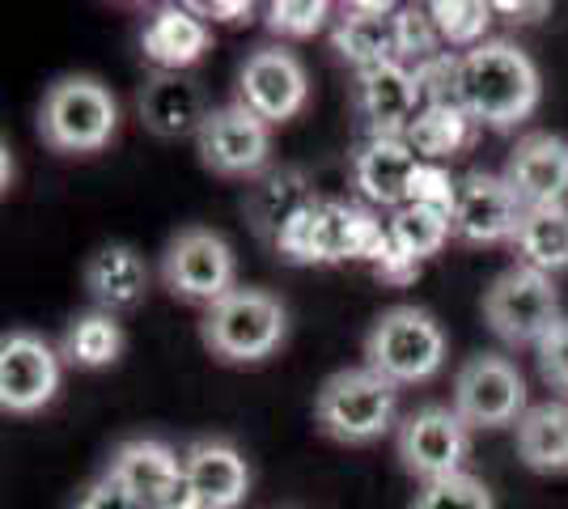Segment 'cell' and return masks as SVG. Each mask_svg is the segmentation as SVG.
I'll use <instances>...</instances> for the list:
<instances>
[{
  "instance_id": "cell-30",
  "label": "cell",
  "mask_w": 568,
  "mask_h": 509,
  "mask_svg": "<svg viewBox=\"0 0 568 509\" xmlns=\"http://www.w3.org/2000/svg\"><path fill=\"white\" fill-rule=\"evenodd\" d=\"M428 13H433V22H437L442 43H446V48H458V55H463V51L488 43L484 34H488L497 9H493V4H479V0H433Z\"/></svg>"
},
{
  "instance_id": "cell-15",
  "label": "cell",
  "mask_w": 568,
  "mask_h": 509,
  "mask_svg": "<svg viewBox=\"0 0 568 509\" xmlns=\"http://www.w3.org/2000/svg\"><path fill=\"white\" fill-rule=\"evenodd\" d=\"M505 183L514 187L521 208H544V204H565L568 195V141L556 132H526L509 162H505Z\"/></svg>"
},
{
  "instance_id": "cell-24",
  "label": "cell",
  "mask_w": 568,
  "mask_h": 509,
  "mask_svg": "<svg viewBox=\"0 0 568 509\" xmlns=\"http://www.w3.org/2000/svg\"><path fill=\"white\" fill-rule=\"evenodd\" d=\"M318 195L310 192L306 174L302 170H267L260 183L251 187L246 195V221H251V230L260 234L263 243H281V234L293 225V217L310 208Z\"/></svg>"
},
{
  "instance_id": "cell-2",
  "label": "cell",
  "mask_w": 568,
  "mask_h": 509,
  "mask_svg": "<svg viewBox=\"0 0 568 509\" xmlns=\"http://www.w3.org/2000/svg\"><path fill=\"white\" fill-rule=\"evenodd\" d=\"M281 259L288 264H344V259H374L390 251L386 225L348 200H314L281 234Z\"/></svg>"
},
{
  "instance_id": "cell-23",
  "label": "cell",
  "mask_w": 568,
  "mask_h": 509,
  "mask_svg": "<svg viewBox=\"0 0 568 509\" xmlns=\"http://www.w3.org/2000/svg\"><path fill=\"white\" fill-rule=\"evenodd\" d=\"M85 289L98 302V311H106V315L141 306L149 293V267H144L141 251L128 243L98 246L85 264Z\"/></svg>"
},
{
  "instance_id": "cell-16",
  "label": "cell",
  "mask_w": 568,
  "mask_h": 509,
  "mask_svg": "<svg viewBox=\"0 0 568 509\" xmlns=\"http://www.w3.org/2000/svg\"><path fill=\"white\" fill-rule=\"evenodd\" d=\"M420 170H425V162L416 157V149L403 136H369L353 157V183L369 204L403 208L416 195Z\"/></svg>"
},
{
  "instance_id": "cell-32",
  "label": "cell",
  "mask_w": 568,
  "mask_h": 509,
  "mask_svg": "<svg viewBox=\"0 0 568 509\" xmlns=\"http://www.w3.org/2000/svg\"><path fill=\"white\" fill-rule=\"evenodd\" d=\"M416 77V94H420V111L425 106H463V55H433L425 64L412 69ZM467 111V106H463Z\"/></svg>"
},
{
  "instance_id": "cell-9",
  "label": "cell",
  "mask_w": 568,
  "mask_h": 509,
  "mask_svg": "<svg viewBox=\"0 0 568 509\" xmlns=\"http://www.w3.org/2000/svg\"><path fill=\"white\" fill-rule=\"evenodd\" d=\"M454 413L467 429H505L526 416V378L509 357L479 353L454 374Z\"/></svg>"
},
{
  "instance_id": "cell-17",
  "label": "cell",
  "mask_w": 568,
  "mask_h": 509,
  "mask_svg": "<svg viewBox=\"0 0 568 509\" xmlns=\"http://www.w3.org/2000/svg\"><path fill=\"white\" fill-rule=\"evenodd\" d=\"M356 115L369 136H403L412 120L420 115V94H416L412 69L390 60V64L356 73Z\"/></svg>"
},
{
  "instance_id": "cell-33",
  "label": "cell",
  "mask_w": 568,
  "mask_h": 509,
  "mask_svg": "<svg viewBox=\"0 0 568 509\" xmlns=\"http://www.w3.org/2000/svg\"><path fill=\"white\" fill-rule=\"evenodd\" d=\"M412 509H497V501H493V492H488L484 480L458 471V476H446V480L420 485Z\"/></svg>"
},
{
  "instance_id": "cell-18",
  "label": "cell",
  "mask_w": 568,
  "mask_h": 509,
  "mask_svg": "<svg viewBox=\"0 0 568 509\" xmlns=\"http://www.w3.org/2000/svg\"><path fill=\"white\" fill-rule=\"evenodd\" d=\"M183 480L209 509H237L251 492V467L234 441L200 437L183 450Z\"/></svg>"
},
{
  "instance_id": "cell-4",
  "label": "cell",
  "mask_w": 568,
  "mask_h": 509,
  "mask_svg": "<svg viewBox=\"0 0 568 509\" xmlns=\"http://www.w3.org/2000/svg\"><path fill=\"white\" fill-rule=\"evenodd\" d=\"M399 390L374 374L369 365L339 369L314 395V420L318 429L339 446H369L395 425Z\"/></svg>"
},
{
  "instance_id": "cell-38",
  "label": "cell",
  "mask_w": 568,
  "mask_h": 509,
  "mask_svg": "<svg viewBox=\"0 0 568 509\" xmlns=\"http://www.w3.org/2000/svg\"><path fill=\"white\" fill-rule=\"evenodd\" d=\"M493 9H497V13H509L514 22H535V18L547 13V4H514V0H497Z\"/></svg>"
},
{
  "instance_id": "cell-7",
  "label": "cell",
  "mask_w": 568,
  "mask_h": 509,
  "mask_svg": "<svg viewBox=\"0 0 568 509\" xmlns=\"http://www.w3.org/2000/svg\"><path fill=\"white\" fill-rule=\"evenodd\" d=\"M484 318L505 344H544L565 318H560V293L551 285V276L539 267L514 264L505 267L497 281L484 293Z\"/></svg>"
},
{
  "instance_id": "cell-34",
  "label": "cell",
  "mask_w": 568,
  "mask_h": 509,
  "mask_svg": "<svg viewBox=\"0 0 568 509\" xmlns=\"http://www.w3.org/2000/svg\"><path fill=\"white\" fill-rule=\"evenodd\" d=\"M332 18V4L327 0H276L267 4V30L281 34V39H310L318 34Z\"/></svg>"
},
{
  "instance_id": "cell-1",
  "label": "cell",
  "mask_w": 568,
  "mask_h": 509,
  "mask_svg": "<svg viewBox=\"0 0 568 509\" xmlns=\"http://www.w3.org/2000/svg\"><path fill=\"white\" fill-rule=\"evenodd\" d=\"M539 69L518 43L488 39L463 51V106L479 128H518L539 106Z\"/></svg>"
},
{
  "instance_id": "cell-6",
  "label": "cell",
  "mask_w": 568,
  "mask_h": 509,
  "mask_svg": "<svg viewBox=\"0 0 568 509\" xmlns=\"http://www.w3.org/2000/svg\"><path fill=\"white\" fill-rule=\"evenodd\" d=\"M365 365L386 383H428L446 365V332L420 306H390L365 336Z\"/></svg>"
},
{
  "instance_id": "cell-26",
  "label": "cell",
  "mask_w": 568,
  "mask_h": 509,
  "mask_svg": "<svg viewBox=\"0 0 568 509\" xmlns=\"http://www.w3.org/2000/svg\"><path fill=\"white\" fill-rule=\"evenodd\" d=\"M386 234H390V255H399L403 264H425L428 255H437L446 238H454L450 230V208H437V204H403L386 221Z\"/></svg>"
},
{
  "instance_id": "cell-10",
  "label": "cell",
  "mask_w": 568,
  "mask_h": 509,
  "mask_svg": "<svg viewBox=\"0 0 568 509\" xmlns=\"http://www.w3.org/2000/svg\"><path fill=\"white\" fill-rule=\"evenodd\" d=\"M467 450H471L467 420L454 413V408H442V404L416 408L399 425V434H395V455H399L403 471L416 476L420 485L458 476Z\"/></svg>"
},
{
  "instance_id": "cell-3",
  "label": "cell",
  "mask_w": 568,
  "mask_h": 509,
  "mask_svg": "<svg viewBox=\"0 0 568 509\" xmlns=\"http://www.w3.org/2000/svg\"><path fill=\"white\" fill-rule=\"evenodd\" d=\"M119 128V102L98 77L72 73L48 85L39 106V136L55 153H98Z\"/></svg>"
},
{
  "instance_id": "cell-14",
  "label": "cell",
  "mask_w": 568,
  "mask_h": 509,
  "mask_svg": "<svg viewBox=\"0 0 568 509\" xmlns=\"http://www.w3.org/2000/svg\"><path fill=\"white\" fill-rule=\"evenodd\" d=\"M60 353L34 332H9L0 344V408L30 416L48 408L60 390Z\"/></svg>"
},
{
  "instance_id": "cell-37",
  "label": "cell",
  "mask_w": 568,
  "mask_h": 509,
  "mask_svg": "<svg viewBox=\"0 0 568 509\" xmlns=\"http://www.w3.org/2000/svg\"><path fill=\"white\" fill-rule=\"evenodd\" d=\"M195 18H213V22H242V18H251L255 13V4L251 0H200V4H187Z\"/></svg>"
},
{
  "instance_id": "cell-5",
  "label": "cell",
  "mask_w": 568,
  "mask_h": 509,
  "mask_svg": "<svg viewBox=\"0 0 568 509\" xmlns=\"http://www.w3.org/2000/svg\"><path fill=\"white\" fill-rule=\"evenodd\" d=\"M284 332H288L284 302L267 289H234L216 306H209L204 323H200L204 348L230 365H251L272 357L284 344Z\"/></svg>"
},
{
  "instance_id": "cell-28",
  "label": "cell",
  "mask_w": 568,
  "mask_h": 509,
  "mask_svg": "<svg viewBox=\"0 0 568 509\" xmlns=\"http://www.w3.org/2000/svg\"><path fill=\"white\" fill-rule=\"evenodd\" d=\"M475 128L479 123L463 111V106H425L412 128L403 132V141L416 149V157L428 162V166H442V162H450L458 157L463 149L471 145Z\"/></svg>"
},
{
  "instance_id": "cell-12",
  "label": "cell",
  "mask_w": 568,
  "mask_h": 509,
  "mask_svg": "<svg viewBox=\"0 0 568 509\" xmlns=\"http://www.w3.org/2000/svg\"><path fill=\"white\" fill-rule=\"evenodd\" d=\"M310 98V77L306 64L288 48H255L246 55L242 73H237V102L246 111H255L263 123H284L293 120Z\"/></svg>"
},
{
  "instance_id": "cell-35",
  "label": "cell",
  "mask_w": 568,
  "mask_h": 509,
  "mask_svg": "<svg viewBox=\"0 0 568 509\" xmlns=\"http://www.w3.org/2000/svg\"><path fill=\"white\" fill-rule=\"evenodd\" d=\"M535 353H539V374H544L547 387L568 390V318L535 348Z\"/></svg>"
},
{
  "instance_id": "cell-13",
  "label": "cell",
  "mask_w": 568,
  "mask_h": 509,
  "mask_svg": "<svg viewBox=\"0 0 568 509\" xmlns=\"http://www.w3.org/2000/svg\"><path fill=\"white\" fill-rule=\"evenodd\" d=\"M521 200L514 195V187L505 183V174H488V170H471L450 208V230L458 243L471 246H497L514 243L521 225Z\"/></svg>"
},
{
  "instance_id": "cell-22",
  "label": "cell",
  "mask_w": 568,
  "mask_h": 509,
  "mask_svg": "<svg viewBox=\"0 0 568 509\" xmlns=\"http://www.w3.org/2000/svg\"><path fill=\"white\" fill-rule=\"evenodd\" d=\"M395 13L399 9L395 4H382V0L344 4V18L335 22V34H332L339 60H348L356 73L399 60L395 55Z\"/></svg>"
},
{
  "instance_id": "cell-21",
  "label": "cell",
  "mask_w": 568,
  "mask_h": 509,
  "mask_svg": "<svg viewBox=\"0 0 568 509\" xmlns=\"http://www.w3.org/2000/svg\"><path fill=\"white\" fill-rule=\"evenodd\" d=\"M209 48H213V30H209L204 18H195L187 4L153 9L141 30V51L162 73H183Z\"/></svg>"
},
{
  "instance_id": "cell-29",
  "label": "cell",
  "mask_w": 568,
  "mask_h": 509,
  "mask_svg": "<svg viewBox=\"0 0 568 509\" xmlns=\"http://www.w3.org/2000/svg\"><path fill=\"white\" fill-rule=\"evenodd\" d=\"M119 353H123V327L106 311H90V315L72 318L64 344H60V357L77 369H106V365L119 362Z\"/></svg>"
},
{
  "instance_id": "cell-11",
  "label": "cell",
  "mask_w": 568,
  "mask_h": 509,
  "mask_svg": "<svg viewBox=\"0 0 568 509\" xmlns=\"http://www.w3.org/2000/svg\"><path fill=\"white\" fill-rule=\"evenodd\" d=\"M195 149H200V162L221 179H255L272 157V123H263L242 102H230L204 120Z\"/></svg>"
},
{
  "instance_id": "cell-20",
  "label": "cell",
  "mask_w": 568,
  "mask_h": 509,
  "mask_svg": "<svg viewBox=\"0 0 568 509\" xmlns=\"http://www.w3.org/2000/svg\"><path fill=\"white\" fill-rule=\"evenodd\" d=\"M136 111H141L144 128H149L153 136H162V141L200 136L204 120L213 115L209 102H204L200 81H191L187 73H153L141 85Z\"/></svg>"
},
{
  "instance_id": "cell-8",
  "label": "cell",
  "mask_w": 568,
  "mask_h": 509,
  "mask_svg": "<svg viewBox=\"0 0 568 509\" xmlns=\"http://www.w3.org/2000/svg\"><path fill=\"white\" fill-rule=\"evenodd\" d=\"M237 264L234 246L225 243L213 230H179L162 251V281L179 302L191 306H216L221 297H230L237 289L234 285Z\"/></svg>"
},
{
  "instance_id": "cell-39",
  "label": "cell",
  "mask_w": 568,
  "mask_h": 509,
  "mask_svg": "<svg viewBox=\"0 0 568 509\" xmlns=\"http://www.w3.org/2000/svg\"><path fill=\"white\" fill-rule=\"evenodd\" d=\"M162 509H209V506H204V501H195V492H191V488L183 485V488H179V492H174V497H170L166 506H162Z\"/></svg>"
},
{
  "instance_id": "cell-31",
  "label": "cell",
  "mask_w": 568,
  "mask_h": 509,
  "mask_svg": "<svg viewBox=\"0 0 568 509\" xmlns=\"http://www.w3.org/2000/svg\"><path fill=\"white\" fill-rule=\"evenodd\" d=\"M442 34H437V22H433V13L425 9H416V4H403L399 13H395V55H399V64L407 69H416V64H425L433 55H442Z\"/></svg>"
},
{
  "instance_id": "cell-27",
  "label": "cell",
  "mask_w": 568,
  "mask_h": 509,
  "mask_svg": "<svg viewBox=\"0 0 568 509\" xmlns=\"http://www.w3.org/2000/svg\"><path fill=\"white\" fill-rule=\"evenodd\" d=\"M514 251H518V264L539 267L547 276L568 267V204L526 208L514 234Z\"/></svg>"
},
{
  "instance_id": "cell-36",
  "label": "cell",
  "mask_w": 568,
  "mask_h": 509,
  "mask_svg": "<svg viewBox=\"0 0 568 509\" xmlns=\"http://www.w3.org/2000/svg\"><path fill=\"white\" fill-rule=\"evenodd\" d=\"M77 509H141L136 501H132V492L119 485L111 471H102L94 485L81 492V501H77Z\"/></svg>"
},
{
  "instance_id": "cell-25",
  "label": "cell",
  "mask_w": 568,
  "mask_h": 509,
  "mask_svg": "<svg viewBox=\"0 0 568 509\" xmlns=\"http://www.w3.org/2000/svg\"><path fill=\"white\" fill-rule=\"evenodd\" d=\"M518 459L530 471H568V399L530 404L518 420Z\"/></svg>"
},
{
  "instance_id": "cell-19",
  "label": "cell",
  "mask_w": 568,
  "mask_h": 509,
  "mask_svg": "<svg viewBox=\"0 0 568 509\" xmlns=\"http://www.w3.org/2000/svg\"><path fill=\"white\" fill-rule=\"evenodd\" d=\"M119 485L132 492V501L141 509H162L187 485L183 480V459L158 437H132L115 450V459L106 467Z\"/></svg>"
}]
</instances>
